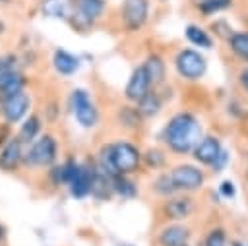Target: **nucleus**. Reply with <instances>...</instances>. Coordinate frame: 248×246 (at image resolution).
Returning a JSON list of instances; mask_svg holds the SVG:
<instances>
[{"label": "nucleus", "instance_id": "nucleus-17", "mask_svg": "<svg viewBox=\"0 0 248 246\" xmlns=\"http://www.w3.org/2000/svg\"><path fill=\"white\" fill-rule=\"evenodd\" d=\"M23 85H25L23 74L17 72V70H10L0 77V95L2 97H10V95H14L17 91H23Z\"/></svg>", "mask_w": 248, "mask_h": 246}, {"label": "nucleus", "instance_id": "nucleus-29", "mask_svg": "<svg viewBox=\"0 0 248 246\" xmlns=\"http://www.w3.org/2000/svg\"><path fill=\"white\" fill-rule=\"evenodd\" d=\"M203 246H225V231L223 229H213L207 234Z\"/></svg>", "mask_w": 248, "mask_h": 246}, {"label": "nucleus", "instance_id": "nucleus-28", "mask_svg": "<svg viewBox=\"0 0 248 246\" xmlns=\"http://www.w3.org/2000/svg\"><path fill=\"white\" fill-rule=\"evenodd\" d=\"M145 161H147V165L149 167H153V169H161L163 165H165V155H163V151H159V149H149L147 153H145Z\"/></svg>", "mask_w": 248, "mask_h": 246}, {"label": "nucleus", "instance_id": "nucleus-5", "mask_svg": "<svg viewBox=\"0 0 248 246\" xmlns=\"http://www.w3.org/2000/svg\"><path fill=\"white\" fill-rule=\"evenodd\" d=\"M70 105H72V112L76 116V120L83 126V128H93L99 120V112L93 105V101L89 99L87 91L85 89H74L72 91V99H70Z\"/></svg>", "mask_w": 248, "mask_h": 246}, {"label": "nucleus", "instance_id": "nucleus-1", "mask_svg": "<svg viewBox=\"0 0 248 246\" xmlns=\"http://www.w3.org/2000/svg\"><path fill=\"white\" fill-rule=\"evenodd\" d=\"M161 138L174 153H190L202 138V126L194 114L178 112L165 124Z\"/></svg>", "mask_w": 248, "mask_h": 246}, {"label": "nucleus", "instance_id": "nucleus-33", "mask_svg": "<svg viewBox=\"0 0 248 246\" xmlns=\"http://www.w3.org/2000/svg\"><path fill=\"white\" fill-rule=\"evenodd\" d=\"M240 83H242V87L248 91V68L240 72Z\"/></svg>", "mask_w": 248, "mask_h": 246}, {"label": "nucleus", "instance_id": "nucleus-21", "mask_svg": "<svg viewBox=\"0 0 248 246\" xmlns=\"http://www.w3.org/2000/svg\"><path fill=\"white\" fill-rule=\"evenodd\" d=\"M138 110L141 112V116H155L161 110V99L155 91H149L140 103H138Z\"/></svg>", "mask_w": 248, "mask_h": 246}, {"label": "nucleus", "instance_id": "nucleus-22", "mask_svg": "<svg viewBox=\"0 0 248 246\" xmlns=\"http://www.w3.org/2000/svg\"><path fill=\"white\" fill-rule=\"evenodd\" d=\"M112 190H114V194H118L122 198H134L136 196V186L128 178V174H114L112 176Z\"/></svg>", "mask_w": 248, "mask_h": 246}, {"label": "nucleus", "instance_id": "nucleus-9", "mask_svg": "<svg viewBox=\"0 0 248 246\" xmlns=\"http://www.w3.org/2000/svg\"><path fill=\"white\" fill-rule=\"evenodd\" d=\"M29 95L25 91H17L2 101V114L8 124H17L29 110Z\"/></svg>", "mask_w": 248, "mask_h": 246}, {"label": "nucleus", "instance_id": "nucleus-26", "mask_svg": "<svg viewBox=\"0 0 248 246\" xmlns=\"http://www.w3.org/2000/svg\"><path fill=\"white\" fill-rule=\"evenodd\" d=\"M231 6V0H198V10L205 15L209 14H215V12H221L225 8Z\"/></svg>", "mask_w": 248, "mask_h": 246}, {"label": "nucleus", "instance_id": "nucleus-3", "mask_svg": "<svg viewBox=\"0 0 248 246\" xmlns=\"http://www.w3.org/2000/svg\"><path fill=\"white\" fill-rule=\"evenodd\" d=\"M174 66H176V72L188 81H198L200 77H203L207 70L205 58L192 48H182L174 58Z\"/></svg>", "mask_w": 248, "mask_h": 246}, {"label": "nucleus", "instance_id": "nucleus-23", "mask_svg": "<svg viewBox=\"0 0 248 246\" xmlns=\"http://www.w3.org/2000/svg\"><path fill=\"white\" fill-rule=\"evenodd\" d=\"M229 46L236 56H240L242 60H248V31L232 33L229 37Z\"/></svg>", "mask_w": 248, "mask_h": 246}, {"label": "nucleus", "instance_id": "nucleus-13", "mask_svg": "<svg viewBox=\"0 0 248 246\" xmlns=\"http://www.w3.org/2000/svg\"><path fill=\"white\" fill-rule=\"evenodd\" d=\"M93 169L85 167V165H79L76 174L72 176L70 180V194L74 198H85L87 194H91V180H93Z\"/></svg>", "mask_w": 248, "mask_h": 246}, {"label": "nucleus", "instance_id": "nucleus-30", "mask_svg": "<svg viewBox=\"0 0 248 246\" xmlns=\"http://www.w3.org/2000/svg\"><path fill=\"white\" fill-rule=\"evenodd\" d=\"M10 70H16V58H14L12 54L0 56V77H2L6 72H10Z\"/></svg>", "mask_w": 248, "mask_h": 246}, {"label": "nucleus", "instance_id": "nucleus-25", "mask_svg": "<svg viewBox=\"0 0 248 246\" xmlns=\"http://www.w3.org/2000/svg\"><path fill=\"white\" fill-rule=\"evenodd\" d=\"M118 118L126 128H138L141 122V112L138 108H132V107H122L118 112Z\"/></svg>", "mask_w": 248, "mask_h": 246}, {"label": "nucleus", "instance_id": "nucleus-4", "mask_svg": "<svg viewBox=\"0 0 248 246\" xmlns=\"http://www.w3.org/2000/svg\"><path fill=\"white\" fill-rule=\"evenodd\" d=\"M54 159H56V141L48 134L33 141L31 147L23 153V161L33 167H48L54 163Z\"/></svg>", "mask_w": 248, "mask_h": 246}, {"label": "nucleus", "instance_id": "nucleus-11", "mask_svg": "<svg viewBox=\"0 0 248 246\" xmlns=\"http://www.w3.org/2000/svg\"><path fill=\"white\" fill-rule=\"evenodd\" d=\"M221 151H223V147H221V141L217 139V138H213V136H205V138H202L200 141H198V145L194 147V159L200 163V165H213L215 163V159L221 155Z\"/></svg>", "mask_w": 248, "mask_h": 246}, {"label": "nucleus", "instance_id": "nucleus-10", "mask_svg": "<svg viewBox=\"0 0 248 246\" xmlns=\"http://www.w3.org/2000/svg\"><path fill=\"white\" fill-rule=\"evenodd\" d=\"M149 85H151V81H149V77H147V72H145L143 66H140V68H136V70L132 72V76H130V79H128V83H126L124 95H126L128 101L140 103V101L149 93Z\"/></svg>", "mask_w": 248, "mask_h": 246}, {"label": "nucleus", "instance_id": "nucleus-14", "mask_svg": "<svg viewBox=\"0 0 248 246\" xmlns=\"http://www.w3.org/2000/svg\"><path fill=\"white\" fill-rule=\"evenodd\" d=\"M167 219L170 221H182V219H188L192 213H194V201L186 196H178V198H170L165 207H163Z\"/></svg>", "mask_w": 248, "mask_h": 246}, {"label": "nucleus", "instance_id": "nucleus-32", "mask_svg": "<svg viewBox=\"0 0 248 246\" xmlns=\"http://www.w3.org/2000/svg\"><path fill=\"white\" fill-rule=\"evenodd\" d=\"M221 194L225 196V198H234V194H236V188H234V184L231 182V180H225V182H221Z\"/></svg>", "mask_w": 248, "mask_h": 246}, {"label": "nucleus", "instance_id": "nucleus-16", "mask_svg": "<svg viewBox=\"0 0 248 246\" xmlns=\"http://www.w3.org/2000/svg\"><path fill=\"white\" fill-rule=\"evenodd\" d=\"M52 66L60 76H72L79 68V58H76L74 54H70L66 50H54Z\"/></svg>", "mask_w": 248, "mask_h": 246}, {"label": "nucleus", "instance_id": "nucleus-2", "mask_svg": "<svg viewBox=\"0 0 248 246\" xmlns=\"http://www.w3.org/2000/svg\"><path fill=\"white\" fill-rule=\"evenodd\" d=\"M110 155H112V167L116 174H130L138 170L141 161V153L138 151V147L128 141L110 143Z\"/></svg>", "mask_w": 248, "mask_h": 246}, {"label": "nucleus", "instance_id": "nucleus-8", "mask_svg": "<svg viewBox=\"0 0 248 246\" xmlns=\"http://www.w3.org/2000/svg\"><path fill=\"white\" fill-rule=\"evenodd\" d=\"M149 2L147 0H124L122 4V21L128 31H138L147 21Z\"/></svg>", "mask_w": 248, "mask_h": 246}, {"label": "nucleus", "instance_id": "nucleus-27", "mask_svg": "<svg viewBox=\"0 0 248 246\" xmlns=\"http://www.w3.org/2000/svg\"><path fill=\"white\" fill-rule=\"evenodd\" d=\"M153 188H155V192H159L161 196H172V194L176 192V188H174V182H172V176H170V174H161V176L155 180Z\"/></svg>", "mask_w": 248, "mask_h": 246}, {"label": "nucleus", "instance_id": "nucleus-34", "mask_svg": "<svg viewBox=\"0 0 248 246\" xmlns=\"http://www.w3.org/2000/svg\"><path fill=\"white\" fill-rule=\"evenodd\" d=\"M2 236H4V232H2V227H0V238H2Z\"/></svg>", "mask_w": 248, "mask_h": 246}, {"label": "nucleus", "instance_id": "nucleus-19", "mask_svg": "<svg viewBox=\"0 0 248 246\" xmlns=\"http://www.w3.org/2000/svg\"><path fill=\"white\" fill-rule=\"evenodd\" d=\"M39 130H41V120H39V116H37V114H29V116L25 118V122L21 124L17 138H19L23 143H33L35 138H37V134H39Z\"/></svg>", "mask_w": 248, "mask_h": 246}, {"label": "nucleus", "instance_id": "nucleus-35", "mask_svg": "<svg viewBox=\"0 0 248 246\" xmlns=\"http://www.w3.org/2000/svg\"><path fill=\"white\" fill-rule=\"evenodd\" d=\"M232 246H242V244H240V242H234V244H232Z\"/></svg>", "mask_w": 248, "mask_h": 246}, {"label": "nucleus", "instance_id": "nucleus-15", "mask_svg": "<svg viewBox=\"0 0 248 246\" xmlns=\"http://www.w3.org/2000/svg\"><path fill=\"white\" fill-rule=\"evenodd\" d=\"M190 238V231L182 225H169L159 232L161 246H186Z\"/></svg>", "mask_w": 248, "mask_h": 246}, {"label": "nucleus", "instance_id": "nucleus-18", "mask_svg": "<svg viewBox=\"0 0 248 246\" xmlns=\"http://www.w3.org/2000/svg\"><path fill=\"white\" fill-rule=\"evenodd\" d=\"M143 68H145V72H147V77H149L151 85L163 83V79H165V62H163L161 56L149 54L147 60H145V64H143Z\"/></svg>", "mask_w": 248, "mask_h": 246}, {"label": "nucleus", "instance_id": "nucleus-7", "mask_svg": "<svg viewBox=\"0 0 248 246\" xmlns=\"http://www.w3.org/2000/svg\"><path fill=\"white\" fill-rule=\"evenodd\" d=\"M176 192H194L203 184V172L194 165H178L170 172Z\"/></svg>", "mask_w": 248, "mask_h": 246}, {"label": "nucleus", "instance_id": "nucleus-6", "mask_svg": "<svg viewBox=\"0 0 248 246\" xmlns=\"http://www.w3.org/2000/svg\"><path fill=\"white\" fill-rule=\"evenodd\" d=\"M105 10V0H76V8L72 12V23L78 29H87L93 25Z\"/></svg>", "mask_w": 248, "mask_h": 246}, {"label": "nucleus", "instance_id": "nucleus-12", "mask_svg": "<svg viewBox=\"0 0 248 246\" xmlns=\"http://www.w3.org/2000/svg\"><path fill=\"white\" fill-rule=\"evenodd\" d=\"M21 139L19 138H12L0 151V169L6 172H12L17 169V165L23 159V149H21Z\"/></svg>", "mask_w": 248, "mask_h": 246}, {"label": "nucleus", "instance_id": "nucleus-24", "mask_svg": "<svg viewBox=\"0 0 248 246\" xmlns=\"http://www.w3.org/2000/svg\"><path fill=\"white\" fill-rule=\"evenodd\" d=\"M186 39H188L192 45L202 46V48H211V45H213L211 37H209L202 27H198V25H188V27H186Z\"/></svg>", "mask_w": 248, "mask_h": 246}, {"label": "nucleus", "instance_id": "nucleus-20", "mask_svg": "<svg viewBox=\"0 0 248 246\" xmlns=\"http://www.w3.org/2000/svg\"><path fill=\"white\" fill-rule=\"evenodd\" d=\"M41 8H43V14L50 15V17H64V19H68L72 15L70 4L66 0H45Z\"/></svg>", "mask_w": 248, "mask_h": 246}, {"label": "nucleus", "instance_id": "nucleus-31", "mask_svg": "<svg viewBox=\"0 0 248 246\" xmlns=\"http://www.w3.org/2000/svg\"><path fill=\"white\" fill-rule=\"evenodd\" d=\"M227 161H229V155H227V151L223 149V151H221V155H219V157L215 159V163L211 165L213 172H221V170H223V167L227 165Z\"/></svg>", "mask_w": 248, "mask_h": 246}]
</instances>
